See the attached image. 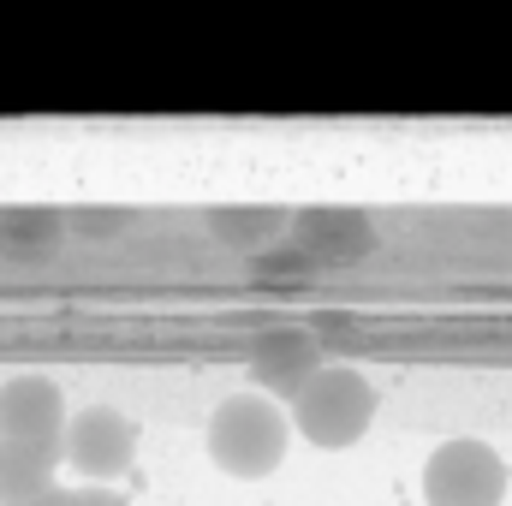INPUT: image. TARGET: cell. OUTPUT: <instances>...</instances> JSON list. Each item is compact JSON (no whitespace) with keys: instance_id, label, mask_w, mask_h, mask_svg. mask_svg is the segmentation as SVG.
I'll return each instance as SVG.
<instances>
[{"instance_id":"7","label":"cell","mask_w":512,"mask_h":506,"mask_svg":"<svg viewBox=\"0 0 512 506\" xmlns=\"http://www.w3.org/2000/svg\"><path fill=\"white\" fill-rule=\"evenodd\" d=\"M66 441H0V506H30L54 489Z\"/></svg>"},{"instance_id":"1","label":"cell","mask_w":512,"mask_h":506,"mask_svg":"<svg viewBox=\"0 0 512 506\" xmlns=\"http://www.w3.org/2000/svg\"><path fill=\"white\" fill-rule=\"evenodd\" d=\"M286 441H292V417L262 393H233L209 417V453L227 477H268L286 459Z\"/></svg>"},{"instance_id":"4","label":"cell","mask_w":512,"mask_h":506,"mask_svg":"<svg viewBox=\"0 0 512 506\" xmlns=\"http://www.w3.org/2000/svg\"><path fill=\"white\" fill-rule=\"evenodd\" d=\"M131 453H137V429H131L114 405H84L66 423V465L84 483H96V489H108V477L126 471Z\"/></svg>"},{"instance_id":"2","label":"cell","mask_w":512,"mask_h":506,"mask_svg":"<svg viewBox=\"0 0 512 506\" xmlns=\"http://www.w3.org/2000/svg\"><path fill=\"white\" fill-rule=\"evenodd\" d=\"M376 417V387L352 364H322L316 381L292 399V429L316 447H352Z\"/></svg>"},{"instance_id":"3","label":"cell","mask_w":512,"mask_h":506,"mask_svg":"<svg viewBox=\"0 0 512 506\" xmlns=\"http://www.w3.org/2000/svg\"><path fill=\"white\" fill-rule=\"evenodd\" d=\"M507 465L483 441H447L423 465V501L429 506H501Z\"/></svg>"},{"instance_id":"8","label":"cell","mask_w":512,"mask_h":506,"mask_svg":"<svg viewBox=\"0 0 512 506\" xmlns=\"http://www.w3.org/2000/svg\"><path fill=\"white\" fill-rule=\"evenodd\" d=\"M72 506H126L114 489H96V483H84V489H72Z\"/></svg>"},{"instance_id":"6","label":"cell","mask_w":512,"mask_h":506,"mask_svg":"<svg viewBox=\"0 0 512 506\" xmlns=\"http://www.w3.org/2000/svg\"><path fill=\"white\" fill-rule=\"evenodd\" d=\"M316 370H322V340L310 328H274V334H262V346L251 352V376L268 393H280L286 405L316 381Z\"/></svg>"},{"instance_id":"9","label":"cell","mask_w":512,"mask_h":506,"mask_svg":"<svg viewBox=\"0 0 512 506\" xmlns=\"http://www.w3.org/2000/svg\"><path fill=\"white\" fill-rule=\"evenodd\" d=\"M30 506H72V489H60V483H54V489H48L42 501H30Z\"/></svg>"},{"instance_id":"5","label":"cell","mask_w":512,"mask_h":506,"mask_svg":"<svg viewBox=\"0 0 512 506\" xmlns=\"http://www.w3.org/2000/svg\"><path fill=\"white\" fill-rule=\"evenodd\" d=\"M0 441H66V399L48 376L0 387Z\"/></svg>"}]
</instances>
